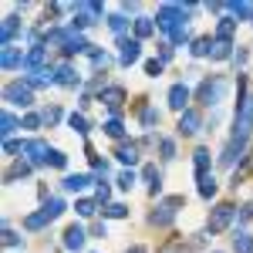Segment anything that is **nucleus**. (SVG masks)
Masks as SVG:
<instances>
[{"label":"nucleus","mask_w":253,"mask_h":253,"mask_svg":"<svg viewBox=\"0 0 253 253\" xmlns=\"http://www.w3.org/2000/svg\"><path fill=\"white\" fill-rule=\"evenodd\" d=\"M61 213H64V203H61L58 196H51L38 213H31L27 219H24V230H31V233H34V230H44V226H51Z\"/></svg>","instance_id":"obj_1"},{"label":"nucleus","mask_w":253,"mask_h":253,"mask_svg":"<svg viewBox=\"0 0 253 253\" xmlns=\"http://www.w3.org/2000/svg\"><path fill=\"white\" fill-rule=\"evenodd\" d=\"M156 27L166 31L169 38H172L175 31H182V27H186V10H182V3H166V7H159Z\"/></svg>","instance_id":"obj_2"},{"label":"nucleus","mask_w":253,"mask_h":253,"mask_svg":"<svg viewBox=\"0 0 253 253\" xmlns=\"http://www.w3.org/2000/svg\"><path fill=\"white\" fill-rule=\"evenodd\" d=\"M179 206H186V199H182V196H169V199H162L156 210H152L149 223H152V226H169V223L175 219V210H179Z\"/></svg>","instance_id":"obj_3"},{"label":"nucleus","mask_w":253,"mask_h":253,"mask_svg":"<svg viewBox=\"0 0 253 253\" xmlns=\"http://www.w3.org/2000/svg\"><path fill=\"white\" fill-rule=\"evenodd\" d=\"M226 91H230V81L226 78H206L199 84V101L203 105H219L226 98Z\"/></svg>","instance_id":"obj_4"},{"label":"nucleus","mask_w":253,"mask_h":253,"mask_svg":"<svg viewBox=\"0 0 253 253\" xmlns=\"http://www.w3.org/2000/svg\"><path fill=\"white\" fill-rule=\"evenodd\" d=\"M250 132H253V98H243V101H240V108H236L233 138H236V142H247Z\"/></svg>","instance_id":"obj_5"},{"label":"nucleus","mask_w":253,"mask_h":253,"mask_svg":"<svg viewBox=\"0 0 253 253\" xmlns=\"http://www.w3.org/2000/svg\"><path fill=\"white\" fill-rule=\"evenodd\" d=\"M233 216H236V210L230 206V203H219L213 213H210V223H206V230H210V233H223V230L233 223Z\"/></svg>","instance_id":"obj_6"},{"label":"nucleus","mask_w":253,"mask_h":253,"mask_svg":"<svg viewBox=\"0 0 253 253\" xmlns=\"http://www.w3.org/2000/svg\"><path fill=\"white\" fill-rule=\"evenodd\" d=\"M3 101H10V105H20V108H27L34 98H31V84L27 81H10L7 88H3Z\"/></svg>","instance_id":"obj_7"},{"label":"nucleus","mask_w":253,"mask_h":253,"mask_svg":"<svg viewBox=\"0 0 253 253\" xmlns=\"http://www.w3.org/2000/svg\"><path fill=\"white\" fill-rule=\"evenodd\" d=\"M51 152H54V149H47V142H41V138H31V142L24 145V159H27L31 166H44V162H51Z\"/></svg>","instance_id":"obj_8"},{"label":"nucleus","mask_w":253,"mask_h":253,"mask_svg":"<svg viewBox=\"0 0 253 253\" xmlns=\"http://www.w3.org/2000/svg\"><path fill=\"white\" fill-rule=\"evenodd\" d=\"M118 47H122V51H118V61H122L125 68H128V64H135V61L142 58V44H138L135 38H132V41L122 38V44H118Z\"/></svg>","instance_id":"obj_9"},{"label":"nucleus","mask_w":253,"mask_h":253,"mask_svg":"<svg viewBox=\"0 0 253 253\" xmlns=\"http://www.w3.org/2000/svg\"><path fill=\"white\" fill-rule=\"evenodd\" d=\"M199 128H203V118H199V112L186 108V112L179 115V132H182V135H196Z\"/></svg>","instance_id":"obj_10"},{"label":"nucleus","mask_w":253,"mask_h":253,"mask_svg":"<svg viewBox=\"0 0 253 253\" xmlns=\"http://www.w3.org/2000/svg\"><path fill=\"white\" fill-rule=\"evenodd\" d=\"M169 105L182 115L186 105H189V88H186V84H172V88H169Z\"/></svg>","instance_id":"obj_11"},{"label":"nucleus","mask_w":253,"mask_h":253,"mask_svg":"<svg viewBox=\"0 0 253 253\" xmlns=\"http://www.w3.org/2000/svg\"><path fill=\"white\" fill-rule=\"evenodd\" d=\"M54 81H58V84H64V88H78V84H81V75L71 68V64H61L58 71H54Z\"/></svg>","instance_id":"obj_12"},{"label":"nucleus","mask_w":253,"mask_h":253,"mask_svg":"<svg viewBox=\"0 0 253 253\" xmlns=\"http://www.w3.org/2000/svg\"><path fill=\"white\" fill-rule=\"evenodd\" d=\"M64 247H68V250H75V253H78V250H84V230L71 223V226L64 230Z\"/></svg>","instance_id":"obj_13"},{"label":"nucleus","mask_w":253,"mask_h":253,"mask_svg":"<svg viewBox=\"0 0 253 253\" xmlns=\"http://www.w3.org/2000/svg\"><path fill=\"white\" fill-rule=\"evenodd\" d=\"M101 101H105L112 112H118V108H122V101H125V91H122L118 84H112V88H105V91H101Z\"/></svg>","instance_id":"obj_14"},{"label":"nucleus","mask_w":253,"mask_h":253,"mask_svg":"<svg viewBox=\"0 0 253 253\" xmlns=\"http://www.w3.org/2000/svg\"><path fill=\"white\" fill-rule=\"evenodd\" d=\"M243 152H247V142H236V138H230V145H226V152H223V159H219V162H223V166H233V162L243 156Z\"/></svg>","instance_id":"obj_15"},{"label":"nucleus","mask_w":253,"mask_h":253,"mask_svg":"<svg viewBox=\"0 0 253 253\" xmlns=\"http://www.w3.org/2000/svg\"><path fill=\"white\" fill-rule=\"evenodd\" d=\"M24 81H27L31 88H47V84H58V81H54V71H51V68H44V71H34L31 78H24Z\"/></svg>","instance_id":"obj_16"},{"label":"nucleus","mask_w":253,"mask_h":253,"mask_svg":"<svg viewBox=\"0 0 253 253\" xmlns=\"http://www.w3.org/2000/svg\"><path fill=\"white\" fill-rule=\"evenodd\" d=\"M88 182H91L88 175L75 172V175H64V182H61V189H64V193H81V189H84Z\"/></svg>","instance_id":"obj_17"},{"label":"nucleus","mask_w":253,"mask_h":253,"mask_svg":"<svg viewBox=\"0 0 253 253\" xmlns=\"http://www.w3.org/2000/svg\"><path fill=\"white\" fill-rule=\"evenodd\" d=\"M41 64H44V47H31V51H27V58H24V68L34 75V71H44Z\"/></svg>","instance_id":"obj_18"},{"label":"nucleus","mask_w":253,"mask_h":253,"mask_svg":"<svg viewBox=\"0 0 253 253\" xmlns=\"http://www.w3.org/2000/svg\"><path fill=\"white\" fill-rule=\"evenodd\" d=\"M193 166H196V179L210 175V152H206V149H196L193 152Z\"/></svg>","instance_id":"obj_19"},{"label":"nucleus","mask_w":253,"mask_h":253,"mask_svg":"<svg viewBox=\"0 0 253 253\" xmlns=\"http://www.w3.org/2000/svg\"><path fill=\"white\" fill-rule=\"evenodd\" d=\"M142 175H145V182H149V193H152V196L162 193V175H159L156 166H145V172H142Z\"/></svg>","instance_id":"obj_20"},{"label":"nucleus","mask_w":253,"mask_h":253,"mask_svg":"<svg viewBox=\"0 0 253 253\" xmlns=\"http://www.w3.org/2000/svg\"><path fill=\"white\" fill-rule=\"evenodd\" d=\"M24 58H27V54H20V51H14V47H3V58H0V64H3V71H10V68L24 64Z\"/></svg>","instance_id":"obj_21"},{"label":"nucleus","mask_w":253,"mask_h":253,"mask_svg":"<svg viewBox=\"0 0 253 253\" xmlns=\"http://www.w3.org/2000/svg\"><path fill=\"white\" fill-rule=\"evenodd\" d=\"M115 156L122 159L125 166H135V162H138V145H135V142H128V145H118Z\"/></svg>","instance_id":"obj_22"},{"label":"nucleus","mask_w":253,"mask_h":253,"mask_svg":"<svg viewBox=\"0 0 253 253\" xmlns=\"http://www.w3.org/2000/svg\"><path fill=\"white\" fill-rule=\"evenodd\" d=\"M31 169H34V166H31L27 159H24V162H14V169L3 175V179H7V182H14V179H27V175H31Z\"/></svg>","instance_id":"obj_23"},{"label":"nucleus","mask_w":253,"mask_h":253,"mask_svg":"<svg viewBox=\"0 0 253 253\" xmlns=\"http://www.w3.org/2000/svg\"><path fill=\"white\" fill-rule=\"evenodd\" d=\"M88 47H91V44L81 38V34H71V41L64 44V54H81V51H88Z\"/></svg>","instance_id":"obj_24"},{"label":"nucleus","mask_w":253,"mask_h":253,"mask_svg":"<svg viewBox=\"0 0 253 253\" xmlns=\"http://www.w3.org/2000/svg\"><path fill=\"white\" fill-rule=\"evenodd\" d=\"M233 31H236V17H223V20H219V27H216V38L230 41V38H233Z\"/></svg>","instance_id":"obj_25"},{"label":"nucleus","mask_w":253,"mask_h":253,"mask_svg":"<svg viewBox=\"0 0 253 253\" xmlns=\"http://www.w3.org/2000/svg\"><path fill=\"white\" fill-rule=\"evenodd\" d=\"M14 31H17V17H3V31H0V44H3V47H10Z\"/></svg>","instance_id":"obj_26"},{"label":"nucleus","mask_w":253,"mask_h":253,"mask_svg":"<svg viewBox=\"0 0 253 253\" xmlns=\"http://www.w3.org/2000/svg\"><path fill=\"white\" fill-rule=\"evenodd\" d=\"M193 54H196V58L213 54V38H196V41H193Z\"/></svg>","instance_id":"obj_27"},{"label":"nucleus","mask_w":253,"mask_h":253,"mask_svg":"<svg viewBox=\"0 0 253 253\" xmlns=\"http://www.w3.org/2000/svg\"><path fill=\"white\" fill-rule=\"evenodd\" d=\"M230 47H233L230 41H219V38H213V54H210V58H216V61H226V58H230Z\"/></svg>","instance_id":"obj_28"},{"label":"nucleus","mask_w":253,"mask_h":253,"mask_svg":"<svg viewBox=\"0 0 253 253\" xmlns=\"http://www.w3.org/2000/svg\"><path fill=\"white\" fill-rule=\"evenodd\" d=\"M233 250L236 253H253V236L250 233H236L233 236Z\"/></svg>","instance_id":"obj_29"},{"label":"nucleus","mask_w":253,"mask_h":253,"mask_svg":"<svg viewBox=\"0 0 253 253\" xmlns=\"http://www.w3.org/2000/svg\"><path fill=\"white\" fill-rule=\"evenodd\" d=\"M152 31H156V20H149V17H138L135 20V41L138 38H149Z\"/></svg>","instance_id":"obj_30"},{"label":"nucleus","mask_w":253,"mask_h":253,"mask_svg":"<svg viewBox=\"0 0 253 253\" xmlns=\"http://www.w3.org/2000/svg\"><path fill=\"white\" fill-rule=\"evenodd\" d=\"M68 125H71L78 135H88V118L78 115V112H71V115H68Z\"/></svg>","instance_id":"obj_31"},{"label":"nucleus","mask_w":253,"mask_h":253,"mask_svg":"<svg viewBox=\"0 0 253 253\" xmlns=\"http://www.w3.org/2000/svg\"><path fill=\"white\" fill-rule=\"evenodd\" d=\"M101 213L108 216V219H125V216H128V206H122V203H108Z\"/></svg>","instance_id":"obj_32"},{"label":"nucleus","mask_w":253,"mask_h":253,"mask_svg":"<svg viewBox=\"0 0 253 253\" xmlns=\"http://www.w3.org/2000/svg\"><path fill=\"white\" fill-rule=\"evenodd\" d=\"M17 125H20L17 118L10 115V112H3V118H0V132H3V135L10 138V135H14V132H17Z\"/></svg>","instance_id":"obj_33"},{"label":"nucleus","mask_w":253,"mask_h":253,"mask_svg":"<svg viewBox=\"0 0 253 253\" xmlns=\"http://www.w3.org/2000/svg\"><path fill=\"white\" fill-rule=\"evenodd\" d=\"M199 196H203V199L216 196V179L213 175H203V179H199Z\"/></svg>","instance_id":"obj_34"},{"label":"nucleus","mask_w":253,"mask_h":253,"mask_svg":"<svg viewBox=\"0 0 253 253\" xmlns=\"http://www.w3.org/2000/svg\"><path fill=\"white\" fill-rule=\"evenodd\" d=\"M101 128H105V132H108L112 138H122V135H125V128H122V122H118V118H108Z\"/></svg>","instance_id":"obj_35"},{"label":"nucleus","mask_w":253,"mask_h":253,"mask_svg":"<svg viewBox=\"0 0 253 253\" xmlns=\"http://www.w3.org/2000/svg\"><path fill=\"white\" fill-rule=\"evenodd\" d=\"M75 210H78V216H84V219H88V216H95V199H78V206H75Z\"/></svg>","instance_id":"obj_36"},{"label":"nucleus","mask_w":253,"mask_h":253,"mask_svg":"<svg viewBox=\"0 0 253 253\" xmlns=\"http://www.w3.org/2000/svg\"><path fill=\"white\" fill-rule=\"evenodd\" d=\"M108 27H112L118 38H122V34H125V27H128V20L122 17V14H115V17H108Z\"/></svg>","instance_id":"obj_37"},{"label":"nucleus","mask_w":253,"mask_h":253,"mask_svg":"<svg viewBox=\"0 0 253 253\" xmlns=\"http://www.w3.org/2000/svg\"><path fill=\"white\" fill-rule=\"evenodd\" d=\"M230 10H233V17H250L253 3H230Z\"/></svg>","instance_id":"obj_38"},{"label":"nucleus","mask_w":253,"mask_h":253,"mask_svg":"<svg viewBox=\"0 0 253 253\" xmlns=\"http://www.w3.org/2000/svg\"><path fill=\"white\" fill-rule=\"evenodd\" d=\"M142 125H149V128L159 125V112L156 108H142Z\"/></svg>","instance_id":"obj_39"},{"label":"nucleus","mask_w":253,"mask_h":253,"mask_svg":"<svg viewBox=\"0 0 253 253\" xmlns=\"http://www.w3.org/2000/svg\"><path fill=\"white\" fill-rule=\"evenodd\" d=\"M118 186H122V189H132V186H135V172H132V169H125V172L118 175Z\"/></svg>","instance_id":"obj_40"},{"label":"nucleus","mask_w":253,"mask_h":253,"mask_svg":"<svg viewBox=\"0 0 253 253\" xmlns=\"http://www.w3.org/2000/svg\"><path fill=\"white\" fill-rule=\"evenodd\" d=\"M159 149H162V159H175V142H172V138H162Z\"/></svg>","instance_id":"obj_41"},{"label":"nucleus","mask_w":253,"mask_h":253,"mask_svg":"<svg viewBox=\"0 0 253 253\" xmlns=\"http://www.w3.org/2000/svg\"><path fill=\"white\" fill-rule=\"evenodd\" d=\"M51 166H54V169H64V166H68V156L54 149V152H51Z\"/></svg>","instance_id":"obj_42"},{"label":"nucleus","mask_w":253,"mask_h":253,"mask_svg":"<svg viewBox=\"0 0 253 253\" xmlns=\"http://www.w3.org/2000/svg\"><path fill=\"white\" fill-rule=\"evenodd\" d=\"M159 71H162V61H145V75H152V78H159Z\"/></svg>","instance_id":"obj_43"},{"label":"nucleus","mask_w":253,"mask_h":253,"mask_svg":"<svg viewBox=\"0 0 253 253\" xmlns=\"http://www.w3.org/2000/svg\"><path fill=\"white\" fill-rule=\"evenodd\" d=\"M41 118H44V125H54V122L61 118V108H47V112H44Z\"/></svg>","instance_id":"obj_44"},{"label":"nucleus","mask_w":253,"mask_h":253,"mask_svg":"<svg viewBox=\"0 0 253 253\" xmlns=\"http://www.w3.org/2000/svg\"><path fill=\"white\" fill-rule=\"evenodd\" d=\"M24 145H27V142H10V138H7L3 152H7V156H14V152H24Z\"/></svg>","instance_id":"obj_45"},{"label":"nucleus","mask_w":253,"mask_h":253,"mask_svg":"<svg viewBox=\"0 0 253 253\" xmlns=\"http://www.w3.org/2000/svg\"><path fill=\"white\" fill-rule=\"evenodd\" d=\"M3 243H7V247H17V243H24V240H20L14 230H3Z\"/></svg>","instance_id":"obj_46"},{"label":"nucleus","mask_w":253,"mask_h":253,"mask_svg":"<svg viewBox=\"0 0 253 253\" xmlns=\"http://www.w3.org/2000/svg\"><path fill=\"white\" fill-rule=\"evenodd\" d=\"M41 122H44V118H41V115H27V118H24V122H20V125H24V128H38Z\"/></svg>","instance_id":"obj_47"},{"label":"nucleus","mask_w":253,"mask_h":253,"mask_svg":"<svg viewBox=\"0 0 253 253\" xmlns=\"http://www.w3.org/2000/svg\"><path fill=\"white\" fill-rule=\"evenodd\" d=\"M169 41H172V44H186V41H189V31L182 27V31H175V34H172Z\"/></svg>","instance_id":"obj_48"},{"label":"nucleus","mask_w":253,"mask_h":253,"mask_svg":"<svg viewBox=\"0 0 253 253\" xmlns=\"http://www.w3.org/2000/svg\"><path fill=\"white\" fill-rule=\"evenodd\" d=\"M91 61H95L98 68H105V64H108V54H105V51H91Z\"/></svg>","instance_id":"obj_49"},{"label":"nucleus","mask_w":253,"mask_h":253,"mask_svg":"<svg viewBox=\"0 0 253 253\" xmlns=\"http://www.w3.org/2000/svg\"><path fill=\"white\" fill-rule=\"evenodd\" d=\"M240 219H253V203H247V206L240 210Z\"/></svg>","instance_id":"obj_50"},{"label":"nucleus","mask_w":253,"mask_h":253,"mask_svg":"<svg viewBox=\"0 0 253 253\" xmlns=\"http://www.w3.org/2000/svg\"><path fill=\"white\" fill-rule=\"evenodd\" d=\"M98 203H108V186H98Z\"/></svg>","instance_id":"obj_51"},{"label":"nucleus","mask_w":253,"mask_h":253,"mask_svg":"<svg viewBox=\"0 0 253 253\" xmlns=\"http://www.w3.org/2000/svg\"><path fill=\"white\" fill-rule=\"evenodd\" d=\"M128 253H149V250H145V247H132Z\"/></svg>","instance_id":"obj_52"}]
</instances>
